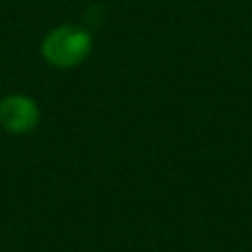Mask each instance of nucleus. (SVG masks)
<instances>
[{"label":"nucleus","mask_w":252,"mask_h":252,"mask_svg":"<svg viewBox=\"0 0 252 252\" xmlns=\"http://www.w3.org/2000/svg\"><path fill=\"white\" fill-rule=\"evenodd\" d=\"M91 35L87 29L75 25H62L58 29L49 31L42 40V56L49 64L58 69H71L84 62V58L91 51Z\"/></svg>","instance_id":"1"},{"label":"nucleus","mask_w":252,"mask_h":252,"mask_svg":"<svg viewBox=\"0 0 252 252\" xmlns=\"http://www.w3.org/2000/svg\"><path fill=\"white\" fill-rule=\"evenodd\" d=\"M40 122V109L27 95H7L0 100V126L9 133H29Z\"/></svg>","instance_id":"2"}]
</instances>
